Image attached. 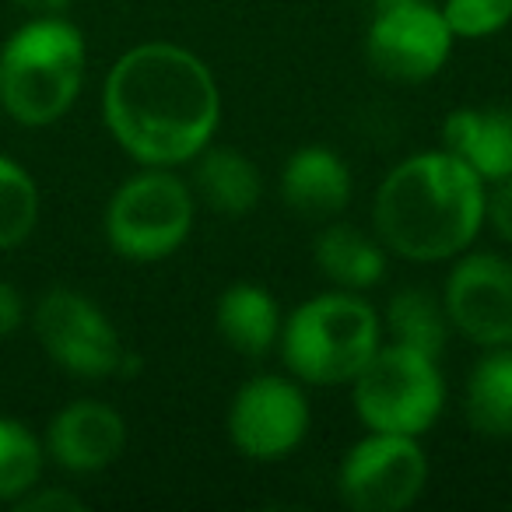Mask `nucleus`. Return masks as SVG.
Segmentation results:
<instances>
[{"instance_id": "1", "label": "nucleus", "mask_w": 512, "mask_h": 512, "mask_svg": "<svg viewBox=\"0 0 512 512\" xmlns=\"http://www.w3.org/2000/svg\"><path fill=\"white\" fill-rule=\"evenodd\" d=\"M102 113L109 134L134 162L176 169L214 141L221 92L197 53L176 43H141L109 71Z\"/></svg>"}, {"instance_id": "2", "label": "nucleus", "mask_w": 512, "mask_h": 512, "mask_svg": "<svg viewBox=\"0 0 512 512\" xmlns=\"http://www.w3.org/2000/svg\"><path fill=\"white\" fill-rule=\"evenodd\" d=\"M488 221V186L449 151L397 162L376 190L372 225L386 253L439 264L467 253Z\"/></svg>"}, {"instance_id": "3", "label": "nucleus", "mask_w": 512, "mask_h": 512, "mask_svg": "<svg viewBox=\"0 0 512 512\" xmlns=\"http://www.w3.org/2000/svg\"><path fill=\"white\" fill-rule=\"evenodd\" d=\"M383 344V320L358 292H320L281 327V362L299 383L348 386Z\"/></svg>"}, {"instance_id": "4", "label": "nucleus", "mask_w": 512, "mask_h": 512, "mask_svg": "<svg viewBox=\"0 0 512 512\" xmlns=\"http://www.w3.org/2000/svg\"><path fill=\"white\" fill-rule=\"evenodd\" d=\"M85 81V39L71 22L39 15L0 50V102L25 127H46L74 106Z\"/></svg>"}, {"instance_id": "5", "label": "nucleus", "mask_w": 512, "mask_h": 512, "mask_svg": "<svg viewBox=\"0 0 512 512\" xmlns=\"http://www.w3.org/2000/svg\"><path fill=\"white\" fill-rule=\"evenodd\" d=\"M355 414L369 432L425 435L442 418L446 379L439 358L407 344H379L365 369L351 379Z\"/></svg>"}, {"instance_id": "6", "label": "nucleus", "mask_w": 512, "mask_h": 512, "mask_svg": "<svg viewBox=\"0 0 512 512\" xmlns=\"http://www.w3.org/2000/svg\"><path fill=\"white\" fill-rule=\"evenodd\" d=\"M197 197L172 169L144 165L113 193L106 207V239L123 260L155 264L172 256L193 232Z\"/></svg>"}, {"instance_id": "7", "label": "nucleus", "mask_w": 512, "mask_h": 512, "mask_svg": "<svg viewBox=\"0 0 512 512\" xmlns=\"http://www.w3.org/2000/svg\"><path fill=\"white\" fill-rule=\"evenodd\" d=\"M428 456L418 435L369 432L344 453L337 495L355 512H404L425 495Z\"/></svg>"}, {"instance_id": "8", "label": "nucleus", "mask_w": 512, "mask_h": 512, "mask_svg": "<svg viewBox=\"0 0 512 512\" xmlns=\"http://www.w3.org/2000/svg\"><path fill=\"white\" fill-rule=\"evenodd\" d=\"M36 334L46 355L81 379L130 376L137 358L120 341L109 316L71 288H53L36 309Z\"/></svg>"}, {"instance_id": "9", "label": "nucleus", "mask_w": 512, "mask_h": 512, "mask_svg": "<svg viewBox=\"0 0 512 512\" xmlns=\"http://www.w3.org/2000/svg\"><path fill=\"white\" fill-rule=\"evenodd\" d=\"M313 411L295 376H253L228 404V439L246 460L278 463L306 442Z\"/></svg>"}, {"instance_id": "10", "label": "nucleus", "mask_w": 512, "mask_h": 512, "mask_svg": "<svg viewBox=\"0 0 512 512\" xmlns=\"http://www.w3.org/2000/svg\"><path fill=\"white\" fill-rule=\"evenodd\" d=\"M456 36L449 32L442 8L428 0H400L372 11L365 32V60L376 74L400 85H421L446 67Z\"/></svg>"}, {"instance_id": "11", "label": "nucleus", "mask_w": 512, "mask_h": 512, "mask_svg": "<svg viewBox=\"0 0 512 512\" xmlns=\"http://www.w3.org/2000/svg\"><path fill=\"white\" fill-rule=\"evenodd\" d=\"M449 327L477 348L512 344V260L498 253H460L442 288Z\"/></svg>"}, {"instance_id": "12", "label": "nucleus", "mask_w": 512, "mask_h": 512, "mask_svg": "<svg viewBox=\"0 0 512 512\" xmlns=\"http://www.w3.org/2000/svg\"><path fill=\"white\" fill-rule=\"evenodd\" d=\"M53 460L71 474H95L116 463L127 446V421L120 411L99 400L67 404L46 432Z\"/></svg>"}, {"instance_id": "13", "label": "nucleus", "mask_w": 512, "mask_h": 512, "mask_svg": "<svg viewBox=\"0 0 512 512\" xmlns=\"http://www.w3.org/2000/svg\"><path fill=\"white\" fill-rule=\"evenodd\" d=\"M442 151L456 155L484 186L512 176V109L463 106L442 123Z\"/></svg>"}, {"instance_id": "14", "label": "nucleus", "mask_w": 512, "mask_h": 512, "mask_svg": "<svg viewBox=\"0 0 512 512\" xmlns=\"http://www.w3.org/2000/svg\"><path fill=\"white\" fill-rule=\"evenodd\" d=\"M281 200L302 218H337L351 200V169L327 144H306L281 165Z\"/></svg>"}, {"instance_id": "15", "label": "nucleus", "mask_w": 512, "mask_h": 512, "mask_svg": "<svg viewBox=\"0 0 512 512\" xmlns=\"http://www.w3.org/2000/svg\"><path fill=\"white\" fill-rule=\"evenodd\" d=\"M214 327L218 337L242 358H267L281 341L285 316L281 306L264 285L256 281H235L218 295L214 306Z\"/></svg>"}, {"instance_id": "16", "label": "nucleus", "mask_w": 512, "mask_h": 512, "mask_svg": "<svg viewBox=\"0 0 512 512\" xmlns=\"http://www.w3.org/2000/svg\"><path fill=\"white\" fill-rule=\"evenodd\" d=\"M190 190L200 204H207L221 218H246L264 197V176H260L253 158H246L235 148H218L211 141L193 158Z\"/></svg>"}, {"instance_id": "17", "label": "nucleus", "mask_w": 512, "mask_h": 512, "mask_svg": "<svg viewBox=\"0 0 512 512\" xmlns=\"http://www.w3.org/2000/svg\"><path fill=\"white\" fill-rule=\"evenodd\" d=\"M313 260L323 278L344 292H365L386 278V246L344 221H334L316 235Z\"/></svg>"}, {"instance_id": "18", "label": "nucleus", "mask_w": 512, "mask_h": 512, "mask_svg": "<svg viewBox=\"0 0 512 512\" xmlns=\"http://www.w3.org/2000/svg\"><path fill=\"white\" fill-rule=\"evenodd\" d=\"M467 425L484 439H512V344L484 348L467 376Z\"/></svg>"}, {"instance_id": "19", "label": "nucleus", "mask_w": 512, "mask_h": 512, "mask_svg": "<svg viewBox=\"0 0 512 512\" xmlns=\"http://www.w3.org/2000/svg\"><path fill=\"white\" fill-rule=\"evenodd\" d=\"M386 330L397 344L428 351L439 358L449 341V316L442 299L428 295L425 288H404L386 306Z\"/></svg>"}, {"instance_id": "20", "label": "nucleus", "mask_w": 512, "mask_h": 512, "mask_svg": "<svg viewBox=\"0 0 512 512\" xmlns=\"http://www.w3.org/2000/svg\"><path fill=\"white\" fill-rule=\"evenodd\" d=\"M43 474V446L25 425L0 418V498H22Z\"/></svg>"}, {"instance_id": "21", "label": "nucleus", "mask_w": 512, "mask_h": 512, "mask_svg": "<svg viewBox=\"0 0 512 512\" xmlns=\"http://www.w3.org/2000/svg\"><path fill=\"white\" fill-rule=\"evenodd\" d=\"M39 218V190L22 165L0 158V249L29 239Z\"/></svg>"}, {"instance_id": "22", "label": "nucleus", "mask_w": 512, "mask_h": 512, "mask_svg": "<svg viewBox=\"0 0 512 512\" xmlns=\"http://www.w3.org/2000/svg\"><path fill=\"white\" fill-rule=\"evenodd\" d=\"M442 18L456 39H488L512 25V0H446Z\"/></svg>"}, {"instance_id": "23", "label": "nucleus", "mask_w": 512, "mask_h": 512, "mask_svg": "<svg viewBox=\"0 0 512 512\" xmlns=\"http://www.w3.org/2000/svg\"><path fill=\"white\" fill-rule=\"evenodd\" d=\"M488 221H491V228H495L498 239L512 246V176L502 179V183H491Z\"/></svg>"}, {"instance_id": "24", "label": "nucleus", "mask_w": 512, "mask_h": 512, "mask_svg": "<svg viewBox=\"0 0 512 512\" xmlns=\"http://www.w3.org/2000/svg\"><path fill=\"white\" fill-rule=\"evenodd\" d=\"M18 509H64V512H78L81 509V498H74L71 491H39V495H29L25 491L18 498Z\"/></svg>"}, {"instance_id": "25", "label": "nucleus", "mask_w": 512, "mask_h": 512, "mask_svg": "<svg viewBox=\"0 0 512 512\" xmlns=\"http://www.w3.org/2000/svg\"><path fill=\"white\" fill-rule=\"evenodd\" d=\"M18 323H22V299L8 281H0V337H8Z\"/></svg>"}, {"instance_id": "26", "label": "nucleus", "mask_w": 512, "mask_h": 512, "mask_svg": "<svg viewBox=\"0 0 512 512\" xmlns=\"http://www.w3.org/2000/svg\"><path fill=\"white\" fill-rule=\"evenodd\" d=\"M15 4L36 11V15H60V11H64L71 0H15Z\"/></svg>"}]
</instances>
